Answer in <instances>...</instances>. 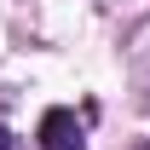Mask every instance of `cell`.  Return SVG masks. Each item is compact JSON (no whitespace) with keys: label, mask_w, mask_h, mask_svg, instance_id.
I'll list each match as a JSON object with an SVG mask.
<instances>
[{"label":"cell","mask_w":150,"mask_h":150,"mask_svg":"<svg viewBox=\"0 0 150 150\" xmlns=\"http://www.w3.org/2000/svg\"><path fill=\"white\" fill-rule=\"evenodd\" d=\"M40 150H81V121L69 110H46L40 115Z\"/></svg>","instance_id":"obj_1"},{"label":"cell","mask_w":150,"mask_h":150,"mask_svg":"<svg viewBox=\"0 0 150 150\" xmlns=\"http://www.w3.org/2000/svg\"><path fill=\"white\" fill-rule=\"evenodd\" d=\"M0 150H12V133H6V127H0Z\"/></svg>","instance_id":"obj_2"}]
</instances>
